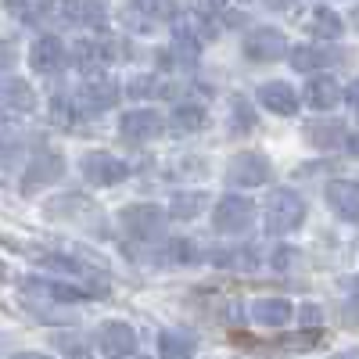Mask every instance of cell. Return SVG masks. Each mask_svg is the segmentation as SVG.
Instances as JSON below:
<instances>
[{
    "label": "cell",
    "mask_w": 359,
    "mask_h": 359,
    "mask_svg": "<svg viewBox=\"0 0 359 359\" xmlns=\"http://www.w3.org/2000/svg\"><path fill=\"white\" fill-rule=\"evenodd\" d=\"M287 47H291V43H287V36L280 33V29H273V25H255L252 33L241 40L245 57H248V62H262V65L287 57Z\"/></svg>",
    "instance_id": "obj_7"
},
{
    "label": "cell",
    "mask_w": 359,
    "mask_h": 359,
    "mask_svg": "<svg viewBox=\"0 0 359 359\" xmlns=\"http://www.w3.org/2000/svg\"><path fill=\"white\" fill-rule=\"evenodd\" d=\"M194 352H198V341L187 331H165L158 338V355L162 359H194Z\"/></svg>",
    "instance_id": "obj_27"
},
{
    "label": "cell",
    "mask_w": 359,
    "mask_h": 359,
    "mask_svg": "<svg viewBox=\"0 0 359 359\" xmlns=\"http://www.w3.org/2000/svg\"><path fill=\"white\" fill-rule=\"evenodd\" d=\"M11 273H8V266H4V259H0V280H8Z\"/></svg>",
    "instance_id": "obj_42"
},
{
    "label": "cell",
    "mask_w": 359,
    "mask_h": 359,
    "mask_svg": "<svg viewBox=\"0 0 359 359\" xmlns=\"http://www.w3.org/2000/svg\"><path fill=\"white\" fill-rule=\"evenodd\" d=\"M302 133H306V140H309L313 147H320V151L345 147V137H348L345 123H334V118H327V123H320V118H316V123H306Z\"/></svg>",
    "instance_id": "obj_24"
},
{
    "label": "cell",
    "mask_w": 359,
    "mask_h": 359,
    "mask_svg": "<svg viewBox=\"0 0 359 359\" xmlns=\"http://www.w3.org/2000/svg\"><path fill=\"white\" fill-rule=\"evenodd\" d=\"M94 338L104 359H130L137 352V331L126 320H104Z\"/></svg>",
    "instance_id": "obj_11"
},
{
    "label": "cell",
    "mask_w": 359,
    "mask_h": 359,
    "mask_svg": "<svg viewBox=\"0 0 359 359\" xmlns=\"http://www.w3.org/2000/svg\"><path fill=\"white\" fill-rule=\"evenodd\" d=\"M83 176L90 180L94 187H111V184H123V180L133 172V165L126 158H118L111 151H86L79 162Z\"/></svg>",
    "instance_id": "obj_8"
},
{
    "label": "cell",
    "mask_w": 359,
    "mask_h": 359,
    "mask_svg": "<svg viewBox=\"0 0 359 359\" xmlns=\"http://www.w3.org/2000/svg\"><path fill=\"white\" fill-rule=\"evenodd\" d=\"M54 8H57V15H62L65 25H94V29H101L104 18H108L101 0H62V4H54Z\"/></svg>",
    "instance_id": "obj_20"
},
{
    "label": "cell",
    "mask_w": 359,
    "mask_h": 359,
    "mask_svg": "<svg viewBox=\"0 0 359 359\" xmlns=\"http://www.w3.org/2000/svg\"><path fill=\"white\" fill-rule=\"evenodd\" d=\"M198 57H201V36L194 33L191 25H176L172 43L165 50V62H172L176 69H194Z\"/></svg>",
    "instance_id": "obj_19"
},
{
    "label": "cell",
    "mask_w": 359,
    "mask_h": 359,
    "mask_svg": "<svg viewBox=\"0 0 359 359\" xmlns=\"http://www.w3.org/2000/svg\"><path fill=\"white\" fill-rule=\"evenodd\" d=\"M252 130H255V108L248 104V97L237 94V97L230 101V133H233V137H245V133H252Z\"/></svg>",
    "instance_id": "obj_31"
},
{
    "label": "cell",
    "mask_w": 359,
    "mask_h": 359,
    "mask_svg": "<svg viewBox=\"0 0 359 359\" xmlns=\"http://www.w3.org/2000/svg\"><path fill=\"white\" fill-rule=\"evenodd\" d=\"M306 29H309L313 36H320V40H338V36L345 33V22H341V15L331 11V8H313L309 18H306Z\"/></svg>",
    "instance_id": "obj_25"
},
{
    "label": "cell",
    "mask_w": 359,
    "mask_h": 359,
    "mask_svg": "<svg viewBox=\"0 0 359 359\" xmlns=\"http://www.w3.org/2000/svg\"><path fill=\"white\" fill-rule=\"evenodd\" d=\"M252 223H255V201L245 194H226L212 208V230L216 233L233 237V233H245Z\"/></svg>",
    "instance_id": "obj_3"
},
{
    "label": "cell",
    "mask_w": 359,
    "mask_h": 359,
    "mask_svg": "<svg viewBox=\"0 0 359 359\" xmlns=\"http://www.w3.org/2000/svg\"><path fill=\"white\" fill-rule=\"evenodd\" d=\"M57 0H4V8L11 18L25 22V25H33V22H43L50 11H54Z\"/></svg>",
    "instance_id": "obj_28"
},
{
    "label": "cell",
    "mask_w": 359,
    "mask_h": 359,
    "mask_svg": "<svg viewBox=\"0 0 359 359\" xmlns=\"http://www.w3.org/2000/svg\"><path fill=\"white\" fill-rule=\"evenodd\" d=\"M323 198L331 205V212L338 219H348V223H359V180H327L323 187Z\"/></svg>",
    "instance_id": "obj_13"
},
{
    "label": "cell",
    "mask_w": 359,
    "mask_h": 359,
    "mask_svg": "<svg viewBox=\"0 0 359 359\" xmlns=\"http://www.w3.org/2000/svg\"><path fill=\"white\" fill-rule=\"evenodd\" d=\"M345 147H348L352 158H359V133H348V137H345Z\"/></svg>",
    "instance_id": "obj_38"
},
{
    "label": "cell",
    "mask_w": 359,
    "mask_h": 359,
    "mask_svg": "<svg viewBox=\"0 0 359 359\" xmlns=\"http://www.w3.org/2000/svg\"><path fill=\"white\" fill-rule=\"evenodd\" d=\"M11 359H50L47 352H15Z\"/></svg>",
    "instance_id": "obj_40"
},
{
    "label": "cell",
    "mask_w": 359,
    "mask_h": 359,
    "mask_svg": "<svg viewBox=\"0 0 359 359\" xmlns=\"http://www.w3.org/2000/svg\"><path fill=\"white\" fill-rule=\"evenodd\" d=\"M262 4H266V8H273V11H287L294 0H262Z\"/></svg>",
    "instance_id": "obj_39"
},
{
    "label": "cell",
    "mask_w": 359,
    "mask_h": 359,
    "mask_svg": "<svg viewBox=\"0 0 359 359\" xmlns=\"http://www.w3.org/2000/svg\"><path fill=\"white\" fill-rule=\"evenodd\" d=\"M255 97H259V104H262L266 111H273V115H280V118H291V115L298 111L294 86H291V83H280V79L262 83V86L255 90Z\"/></svg>",
    "instance_id": "obj_17"
},
{
    "label": "cell",
    "mask_w": 359,
    "mask_h": 359,
    "mask_svg": "<svg viewBox=\"0 0 359 359\" xmlns=\"http://www.w3.org/2000/svg\"><path fill=\"white\" fill-rule=\"evenodd\" d=\"M341 50L331 47H316V43H302V47H287V62L294 72H320L327 65H338L341 62Z\"/></svg>",
    "instance_id": "obj_16"
},
{
    "label": "cell",
    "mask_w": 359,
    "mask_h": 359,
    "mask_svg": "<svg viewBox=\"0 0 359 359\" xmlns=\"http://www.w3.org/2000/svg\"><path fill=\"white\" fill-rule=\"evenodd\" d=\"M291 316H294V306L287 298H259V302H252V320L259 327H287Z\"/></svg>",
    "instance_id": "obj_23"
},
{
    "label": "cell",
    "mask_w": 359,
    "mask_h": 359,
    "mask_svg": "<svg viewBox=\"0 0 359 359\" xmlns=\"http://www.w3.org/2000/svg\"><path fill=\"white\" fill-rule=\"evenodd\" d=\"M341 97H345V101H348V104L359 111V79H352V83H348V90H341Z\"/></svg>",
    "instance_id": "obj_37"
},
{
    "label": "cell",
    "mask_w": 359,
    "mask_h": 359,
    "mask_svg": "<svg viewBox=\"0 0 359 359\" xmlns=\"http://www.w3.org/2000/svg\"><path fill=\"white\" fill-rule=\"evenodd\" d=\"M36 111V90L22 76H4L0 79V115L4 118H25Z\"/></svg>",
    "instance_id": "obj_12"
},
{
    "label": "cell",
    "mask_w": 359,
    "mask_h": 359,
    "mask_svg": "<svg viewBox=\"0 0 359 359\" xmlns=\"http://www.w3.org/2000/svg\"><path fill=\"white\" fill-rule=\"evenodd\" d=\"M130 15L144 18V22H172L180 18V4L176 0H130Z\"/></svg>",
    "instance_id": "obj_26"
},
{
    "label": "cell",
    "mask_w": 359,
    "mask_h": 359,
    "mask_svg": "<svg viewBox=\"0 0 359 359\" xmlns=\"http://www.w3.org/2000/svg\"><path fill=\"white\" fill-rule=\"evenodd\" d=\"M62 176H65V158L57 151H47V147H43V151H36L33 158H29V165L22 172V194H33L40 187H50Z\"/></svg>",
    "instance_id": "obj_10"
},
{
    "label": "cell",
    "mask_w": 359,
    "mask_h": 359,
    "mask_svg": "<svg viewBox=\"0 0 359 359\" xmlns=\"http://www.w3.org/2000/svg\"><path fill=\"white\" fill-rule=\"evenodd\" d=\"M43 212L50 219H62V223H97L101 219V205L90 194L65 191V194H54L50 201H43Z\"/></svg>",
    "instance_id": "obj_5"
},
{
    "label": "cell",
    "mask_w": 359,
    "mask_h": 359,
    "mask_svg": "<svg viewBox=\"0 0 359 359\" xmlns=\"http://www.w3.org/2000/svg\"><path fill=\"white\" fill-rule=\"evenodd\" d=\"M262 219H266V230L273 237H284V233H294L306 219V201L298 191L291 187H280V191H269L266 198V208H262Z\"/></svg>",
    "instance_id": "obj_1"
},
{
    "label": "cell",
    "mask_w": 359,
    "mask_h": 359,
    "mask_svg": "<svg viewBox=\"0 0 359 359\" xmlns=\"http://www.w3.org/2000/svg\"><path fill=\"white\" fill-rule=\"evenodd\" d=\"M208 123V111L201 101H176L172 104V115H169V126L176 137H191V133H201Z\"/></svg>",
    "instance_id": "obj_21"
},
{
    "label": "cell",
    "mask_w": 359,
    "mask_h": 359,
    "mask_svg": "<svg viewBox=\"0 0 359 359\" xmlns=\"http://www.w3.org/2000/svg\"><path fill=\"white\" fill-rule=\"evenodd\" d=\"M352 22H355V25H359V11H355V15H352Z\"/></svg>",
    "instance_id": "obj_43"
},
{
    "label": "cell",
    "mask_w": 359,
    "mask_h": 359,
    "mask_svg": "<svg viewBox=\"0 0 359 359\" xmlns=\"http://www.w3.org/2000/svg\"><path fill=\"white\" fill-rule=\"evenodd\" d=\"M302 101L309 108H316V111H331V108L341 104V86L331 76H313L306 83V90H302Z\"/></svg>",
    "instance_id": "obj_22"
},
{
    "label": "cell",
    "mask_w": 359,
    "mask_h": 359,
    "mask_svg": "<svg viewBox=\"0 0 359 359\" xmlns=\"http://www.w3.org/2000/svg\"><path fill=\"white\" fill-rule=\"evenodd\" d=\"M298 320H302V327H316L323 323V309L316 302H302V309H298Z\"/></svg>",
    "instance_id": "obj_36"
},
{
    "label": "cell",
    "mask_w": 359,
    "mask_h": 359,
    "mask_svg": "<svg viewBox=\"0 0 359 359\" xmlns=\"http://www.w3.org/2000/svg\"><path fill=\"white\" fill-rule=\"evenodd\" d=\"M273 180V165L262 151H241L226 165V184L230 187H262Z\"/></svg>",
    "instance_id": "obj_9"
},
{
    "label": "cell",
    "mask_w": 359,
    "mask_h": 359,
    "mask_svg": "<svg viewBox=\"0 0 359 359\" xmlns=\"http://www.w3.org/2000/svg\"><path fill=\"white\" fill-rule=\"evenodd\" d=\"M162 130H165V118L155 108H133L118 118V133L126 140H155L162 137Z\"/></svg>",
    "instance_id": "obj_15"
},
{
    "label": "cell",
    "mask_w": 359,
    "mask_h": 359,
    "mask_svg": "<svg viewBox=\"0 0 359 359\" xmlns=\"http://www.w3.org/2000/svg\"><path fill=\"white\" fill-rule=\"evenodd\" d=\"M165 223H169V212L155 201H137V205H126L118 212V226L130 237H137V241H155V237H162Z\"/></svg>",
    "instance_id": "obj_2"
},
{
    "label": "cell",
    "mask_w": 359,
    "mask_h": 359,
    "mask_svg": "<svg viewBox=\"0 0 359 359\" xmlns=\"http://www.w3.org/2000/svg\"><path fill=\"white\" fill-rule=\"evenodd\" d=\"M22 291L33 294V298H43V302H83L90 291L76 287V284H62V280H47V277H29L22 280Z\"/></svg>",
    "instance_id": "obj_18"
},
{
    "label": "cell",
    "mask_w": 359,
    "mask_h": 359,
    "mask_svg": "<svg viewBox=\"0 0 359 359\" xmlns=\"http://www.w3.org/2000/svg\"><path fill=\"white\" fill-rule=\"evenodd\" d=\"M201 208H205V194L201 191H176L172 201H169V216L180 219V223H187V219L201 216Z\"/></svg>",
    "instance_id": "obj_29"
},
{
    "label": "cell",
    "mask_w": 359,
    "mask_h": 359,
    "mask_svg": "<svg viewBox=\"0 0 359 359\" xmlns=\"http://www.w3.org/2000/svg\"><path fill=\"white\" fill-rule=\"evenodd\" d=\"M123 43L118 40H108V36H90V40H79L72 47V65L86 76H101L111 62H118L123 57V50H118Z\"/></svg>",
    "instance_id": "obj_4"
},
{
    "label": "cell",
    "mask_w": 359,
    "mask_h": 359,
    "mask_svg": "<svg viewBox=\"0 0 359 359\" xmlns=\"http://www.w3.org/2000/svg\"><path fill=\"white\" fill-rule=\"evenodd\" d=\"M118 97H123V90H118V83L108 79V76H90V79L76 90V94H72V101H76V108H79L83 118H86V115H101V111L115 108Z\"/></svg>",
    "instance_id": "obj_6"
},
{
    "label": "cell",
    "mask_w": 359,
    "mask_h": 359,
    "mask_svg": "<svg viewBox=\"0 0 359 359\" xmlns=\"http://www.w3.org/2000/svg\"><path fill=\"white\" fill-rule=\"evenodd\" d=\"M65 65H69V50H65V43L57 36L33 40V47H29V69H33V72L54 76V72H62Z\"/></svg>",
    "instance_id": "obj_14"
},
{
    "label": "cell",
    "mask_w": 359,
    "mask_h": 359,
    "mask_svg": "<svg viewBox=\"0 0 359 359\" xmlns=\"http://www.w3.org/2000/svg\"><path fill=\"white\" fill-rule=\"evenodd\" d=\"M165 262H176V266H187V262H198L201 252L194 248V241H169L165 252H162Z\"/></svg>",
    "instance_id": "obj_33"
},
{
    "label": "cell",
    "mask_w": 359,
    "mask_h": 359,
    "mask_svg": "<svg viewBox=\"0 0 359 359\" xmlns=\"http://www.w3.org/2000/svg\"><path fill=\"white\" fill-rule=\"evenodd\" d=\"M54 345L62 348L69 359H90V345H83V341H76L72 334H54Z\"/></svg>",
    "instance_id": "obj_34"
},
{
    "label": "cell",
    "mask_w": 359,
    "mask_h": 359,
    "mask_svg": "<svg viewBox=\"0 0 359 359\" xmlns=\"http://www.w3.org/2000/svg\"><path fill=\"white\" fill-rule=\"evenodd\" d=\"M50 123L62 126V130H69V133H76V130L83 126V115H79L76 101H72V97H62V94H54V101H50Z\"/></svg>",
    "instance_id": "obj_30"
},
{
    "label": "cell",
    "mask_w": 359,
    "mask_h": 359,
    "mask_svg": "<svg viewBox=\"0 0 359 359\" xmlns=\"http://www.w3.org/2000/svg\"><path fill=\"white\" fill-rule=\"evenodd\" d=\"M191 11L198 18H216L226 11V0H191Z\"/></svg>",
    "instance_id": "obj_35"
},
{
    "label": "cell",
    "mask_w": 359,
    "mask_h": 359,
    "mask_svg": "<svg viewBox=\"0 0 359 359\" xmlns=\"http://www.w3.org/2000/svg\"><path fill=\"white\" fill-rule=\"evenodd\" d=\"M331 359H359V348H348V352H338V355H331Z\"/></svg>",
    "instance_id": "obj_41"
},
{
    "label": "cell",
    "mask_w": 359,
    "mask_h": 359,
    "mask_svg": "<svg viewBox=\"0 0 359 359\" xmlns=\"http://www.w3.org/2000/svg\"><path fill=\"white\" fill-rule=\"evenodd\" d=\"M341 320L348 327H359V273L345 280V302H341Z\"/></svg>",
    "instance_id": "obj_32"
}]
</instances>
